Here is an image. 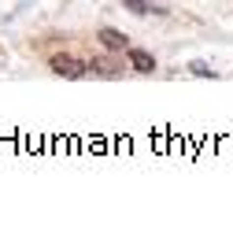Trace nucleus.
I'll return each instance as SVG.
<instances>
[{"mask_svg":"<svg viewBox=\"0 0 233 252\" xmlns=\"http://www.w3.org/2000/svg\"><path fill=\"white\" fill-rule=\"evenodd\" d=\"M52 71L63 74V78H82V74H86V63L70 60V56H56V60H52Z\"/></svg>","mask_w":233,"mask_h":252,"instance_id":"obj_1","label":"nucleus"},{"mask_svg":"<svg viewBox=\"0 0 233 252\" xmlns=\"http://www.w3.org/2000/svg\"><path fill=\"white\" fill-rule=\"evenodd\" d=\"M130 67H133V71H141V74H152L155 71V60H152V52H145V48H130Z\"/></svg>","mask_w":233,"mask_h":252,"instance_id":"obj_2","label":"nucleus"},{"mask_svg":"<svg viewBox=\"0 0 233 252\" xmlns=\"http://www.w3.org/2000/svg\"><path fill=\"white\" fill-rule=\"evenodd\" d=\"M86 67H93V74H100V78H115V74H118L115 60H93V63H86Z\"/></svg>","mask_w":233,"mask_h":252,"instance_id":"obj_3","label":"nucleus"},{"mask_svg":"<svg viewBox=\"0 0 233 252\" xmlns=\"http://www.w3.org/2000/svg\"><path fill=\"white\" fill-rule=\"evenodd\" d=\"M100 41H104V48H111V52L126 48V37H122L118 30H100Z\"/></svg>","mask_w":233,"mask_h":252,"instance_id":"obj_4","label":"nucleus"},{"mask_svg":"<svg viewBox=\"0 0 233 252\" xmlns=\"http://www.w3.org/2000/svg\"><path fill=\"white\" fill-rule=\"evenodd\" d=\"M122 4L133 11V15H145V11H148V4H145V0H122Z\"/></svg>","mask_w":233,"mask_h":252,"instance_id":"obj_5","label":"nucleus"}]
</instances>
